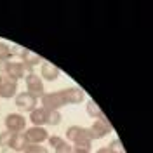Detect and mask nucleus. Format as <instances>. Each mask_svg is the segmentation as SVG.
<instances>
[{
	"label": "nucleus",
	"mask_w": 153,
	"mask_h": 153,
	"mask_svg": "<svg viewBox=\"0 0 153 153\" xmlns=\"http://www.w3.org/2000/svg\"><path fill=\"white\" fill-rule=\"evenodd\" d=\"M113 132V127L110 125V122L106 120V117L103 118H96L92 125L89 127V137H91V141H94V139H103L106 137L108 134Z\"/></svg>",
	"instance_id": "obj_1"
},
{
	"label": "nucleus",
	"mask_w": 153,
	"mask_h": 153,
	"mask_svg": "<svg viewBox=\"0 0 153 153\" xmlns=\"http://www.w3.org/2000/svg\"><path fill=\"white\" fill-rule=\"evenodd\" d=\"M42 99V108L47 110V111H52V110H57L66 106L65 103V97L61 94V91H54V92H44V96L40 97Z\"/></svg>",
	"instance_id": "obj_2"
},
{
	"label": "nucleus",
	"mask_w": 153,
	"mask_h": 153,
	"mask_svg": "<svg viewBox=\"0 0 153 153\" xmlns=\"http://www.w3.org/2000/svg\"><path fill=\"white\" fill-rule=\"evenodd\" d=\"M25 82H26V92L28 94H31L33 97H42L44 96V80L40 78V76H37L35 73H28V75L25 76Z\"/></svg>",
	"instance_id": "obj_3"
},
{
	"label": "nucleus",
	"mask_w": 153,
	"mask_h": 153,
	"mask_svg": "<svg viewBox=\"0 0 153 153\" xmlns=\"http://www.w3.org/2000/svg\"><path fill=\"white\" fill-rule=\"evenodd\" d=\"M4 124L9 132H21L26 127V118L21 113H9L4 118Z\"/></svg>",
	"instance_id": "obj_4"
},
{
	"label": "nucleus",
	"mask_w": 153,
	"mask_h": 153,
	"mask_svg": "<svg viewBox=\"0 0 153 153\" xmlns=\"http://www.w3.org/2000/svg\"><path fill=\"white\" fill-rule=\"evenodd\" d=\"M61 94L65 97V103L66 105H78L85 99V92L80 89V87H68V89H63Z\"/></svg>",
	"instance_id": "obj_5"
},
{
	"label": "nucleus",
	"mask_w": 153,
	"mask_h": 153,
	"mask_svg": "<svg viewBox=\"0 0 153 153\" xmlns=\"http://www.w3.org/2000/svg\"><path fill=\"white\" fill-rule=\"evenodd\" d=\"M16 106H18L21 111H31V110L37 108V97H33L28 92L16 94Z\"/></svg>",
	"instance_id": "obj_6"
},
{
	"label": "nucleus",
	"mask_w": 153,
	"mask_h": 153,
	"mask_svg": "<svg viewBox=\"0 0 153 153\" xmlns=\"http://www.w3.org/2000/svg\"><path fill=\"white\" fill-rule=\"evenodd\" d=\"M25 136H26V139H28V143L31 144H42L44 141H47L49 134L47 131L44 129V127H30L28 131L25 132Z\"/></svg>",
	"instance_id": "obj_7"
},
{
	"label": "nucleus",
	"mask_w": 153,
	"mask_h": 153,
	"mask_svg": "<svg viewBox=\"0 0 153 153\" xmlns=\"http://www.w3.org/2000/svg\"><path fill=\"white\" fill-rule=\"evenodd\" d=\"M18 94V82L10 78H2L0 82V97L2 99H10Z\"/></svg>",
	"instance_id": "obj_8"
},
{
	"label": "nucleus",
	"mask_w": 153,
	"mask_h": 153,
	"mask_svg": "<svg viewBox=\"0 0 153 153\" xmlns=\"http://www.w3.org/2000/svg\"><path fill=\"white\" fill-rule=\"evenodd\" d=\"M66 137H68V141H71V143H76L80 139H87L89 137V129L87 127H80V125H70L66 131Z\"/></svg>",
	"instance_id": "obj_9"
},
{
	"label": "nucleus",
	"mask_w": 153,
	"mask_h": 153,
	"mask_svg": "<svg viewBox=\"0 0 153 153\" xmlns=\"http://www.w3.org/2000/svg\"><path fill=\"white\" fill-rule=\"evenodd\" d=\"M59 76V68L49 61H42V68H40V78L47 80V82H54Z\"/></svg>",
	"instance_id": "obj_10"
},
{
	"label": "nucleus",
	"mask_w": 153,
	"mask_h": 153,
	"mask_svg": "<svg viewBox=\"0 0 153 153\" xmlns=\"http://www.w3.org/2000/svg\"><path fill=\"white\" fill-rule=\"evenodd\" d=\"M21 65L25 66V71L28 70L30 73H33L31 70H33V66H37V65H42V57L38 56V54H35V52H31V51H25L23 52V56H21Z\"/></svg>",
	"instance_id": "obj_11"
},
{
	"label": "nucleus",
	"mask_w": 153,
	"mask_h": 153,
	"mask_svg": "<svg viewBox=\"0 0 153 153\" xmlns=\"http://www.w3.org/2000/svg\"><path fill=\"white\" fill-rule=\"evenodd\" d=\"M25 76V66L21 65V63H12L9 61V68H7V75L4 76V78H10V80H14V82H18Z\"/></svg>",
	"instance_id": "obj_12"
},
{
	"label": "nucleus",
	"mask_w": 153,
	"mask_h": 153,
	"mask_svg": "<svg viewBox=\"0 0 153 153\" xmlns=\"http://www.w3.org/2000/svg\"><path fill=\"white\" fill-rule=\"evenodd\" d=\"M28 144L30 143H28V139H26V136H25V132H14L12 134V139H10L9 148H12L14 152H23Z\"/></svg>",
	"instance_id": "obj_13"
},
{
	"label": "nucleus",
	"mask_w": 153,
	"mask_h": 153,
	"mask_svg": "<svg viewBox=\"0 0 153 153\" xmlns=\"http://www.w3.org/2000/svg\"><path fill=\"white\" fill-rule=\"evenodd\" d=\"M30 120L35 127H42L44 124H47V110L44 108H35L30 111Z\"/></svg>",
	"instance_id": "obj_14"
},
{
	"label": "nucleus",
	"mask_w": 153,
	"mask_h": 153,
	"mask_svg": "<svg viewBox=\"0 0 153 153\" xmlns=\"http://www.w3.org/2000/svg\"><path fill=\"white\" fill-rule=\"evenodd\" d=\"M85 110H87V113L91 115L92 118H103V117H105V115H103V111H101V108L97 106V103H94L92 99H91V101H87Z\"/></svg>",
	"instance_id": "obj_15"
},
{
	"label": "nucleus",
	"mask_w": 153,
	"mask_h": 153,
	"mask_svg": "<svg viewBox=\"0 0 153 153\" xmlns=\"http://www.w3.org/2000/svg\"><path fill=\"white\" fill-rule=\"evenodd\" d=\"M61 113L57 110H52V111H47V124L49 125H59L61 124Z\"/></svg>",
	"instance_id": "obj_16"
},
{
	"label": "nucleus",
	"mask_w": 153,
	"mask_h": 153,
	"mask_svg": "<svg viewBox=\"0 0 153 153\" xmlns=\"http://www.w3.org/2000/svg\"><path fill=\"white\" fill-rule=\"evenodd\" d=\"M23 153H49V150L45 148V146H40V144H31L30 143L25 150H23Z\"/></svg>",
	"instance_id": "obj_17"
},
{
	"label": "nucleus",
	"mask_w": 153,
	"mask_h": 153,
	"mask_svg": "<svg viewBox=\"0 0 153 153\" xmlns=\"http://www.w3.org/2000/svg\"><path fill=\"white\" fill-rule=\"evenodd\" d=\"M12 134L14 132H9V131L0 132V146H2V148H9L10 139H12Z\"/></svg>",
	"instance_id": "obj_18"
},
{
	"label": "nucleus",
	"mask_w": 153,
	"mask_h": 153,
	"mask_svg": "<svg viewBox=\"0 0 153 153\" xmlns=\"http://www.w3.org/2000/svg\"><path fill=\"white\" fill-rule=\"evenodd\" d=\"M108 150H110L111 153H125L124 146H122V143H120V139H113V141L110 143V146H108Z\"/></svg>",
	"instance_id": "obj_19"
},
{
	"label": "nucleus",
	"mask_w": 153,
	"mask_h": 153,
	"mask_svg": "<svg viewBox=\"0 0 153 153\" xmlns=\"http://www.w3.org/2000/svg\"><path fill=\"white\" fill-rule=\"evenodd\" d=\"M54 150H56V153H73V146L65 141V143H61L57 148H54Z\"/></svg>",
	"instance_id": "obj_20"
},
{
	"label": "nucleus",
	"mask_w": 153,
	"mask_h": 153,
	"mask_svg": "<svg viewBox=\"0 0 153 153\" xmlns=\"http://www.w3.org/2000/svg\"><path fill=\"white\" fill-rule=\"evenodd\" d=\"M47 143H49V146L57 148L61 143H65V139H63V137H59V136H49V137H47Z\"/></svg>",
	"instance_id": "obj_21"
},
{
	"label": "nucleus",
	"mask_w": 153,
	"mask_h": 153,
	"mask_svg": "<svg viewBox=\"0 0 153 153\" xmlns=\"http://www.w3.org/2000/svg\"><path fill=\"white\" fill-rule=\"evenodd\" d=\"M25 51H26V49H25V47H21V45H12V47H10V54H12V56L21 57Z\"/></svg>",
	"instance_id": "obj_22"
},
{
	"label": "nucleus",
	"mask_w": 153,
	"mask_h": 153,
	"mask_svg": "<svg viewBox=\"0 0 153 153\" xmlns=\"http://www.w3.org/2000/svg\"><path fill=\"white\" fill-rule=\"evenodd\" d=\"M7 68H9V61H0V76L2 78L7 75Z\"/></svg>",
	"instance_id": "obj_23"
},
{
	"label": "nucleus",
	"mask_w": 153,
	"mask_h": 153,
	"mask_svg": "<svg viewBox=\"0 0 153 153\" xmlns=\"http://www.w3.org/2000/svg\"><path fill=\"white\" fill-rule=\"evenodd\" d=\"M96 153H111V152H110L108 148H99V150H97Z\"/></svg>",
	"instance_id": "obj_24"
},
{
	"label": "nucleus",
	"mask_w": 153,
	"mask_h": 153,
	"mask_svg": "<svg viewBox=\"0 0 153 153\" xmlns=\"http://www.w3.org/2000/svg\"><path fill=\"white\" fill-rule=\"evenodd\" d=\"M73 153H89L85 150H78V148H73Z\"/></svg>",
	"instance_id": "obj_25"
},
{
	"label": "nucleus",
	"mask_w": 153,
	"mask_h": 153,
	"mask_svg": "<svg viewBox=\"0 0 153 153\" xmlns=\"http://www.w3.org/2000/svg\"><path fill=\"white\" fill-rule=\"evenodd\" d=\"M0 82H2V76H0Z\"/></svg>",
	"instance_id": "obj_26"
}]
</instances>
